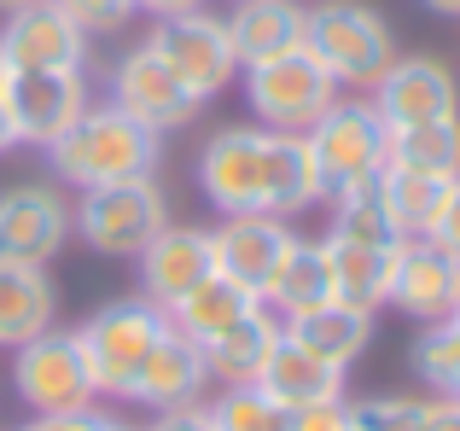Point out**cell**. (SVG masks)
Segmentation results:
<instances>
[{
    "mask_svg": "<svg viewBox=\"0 0 460 431\" xmlns=\"http://www.w3.org/2000/svg\"><path fill=\"white\" fill-rule=\"evenodd\" d=\"M157 140L146 123H135L128 111H117V105H88V111L76 117V123L65 128V135L47 146V158H53V175L70 187H117V181H146L157 170Z\"/></svg>",
    "mask_w": 460,
    "mask_h": 431,
    "instance_id": "1",
    "label": "cell"
},
{
    "mask_svg": "<svg viewBox=\"0 0 460 431\" xmlns=\"http://www.w3.org/2000/svg\"><path fill=\"white\" fill-rule=\"evenodd\" d=\"M304 53L338 88H373L396 65V35L367 0H321L304 6Z\"/></svg>",
    "mask_w": 460,
    "mask_h": 431,
    "instance_id": "2",
    "label": "cell"
},
{
    "mask_svg": "<svg viewBox=\"0 0 460 431\" xmlns=\"http://www.w3.org/2000/svg\"><path fill=\"white\" fill-rule=\"evenodd\" d=\"M304 146H309L321 198H344L379 181V170L391 163V128L379 123V111L367 100H338L304 135Z\"/></svg>",
    "mask_w": 460,
    "mask_h": 431,
    "instance_id": "3",
    "label": "cell"
},
{
    "mask_svg": "<svg viewBox=\"0 0 460 431\" xmlns=\"http://www.w3.org/2000/svg\"><path fill=\"white\" fill-rule=\"evenodd\" d=\"M169 315L146 297H117V303L93 309L88 321H82L70 339H76L82 362H88L93 374V391H105V397H128V385H135V374L146 367L152 344L164 339Z\"/></svg>",
    "mask_w": 460,
    "mask_h": 431,
    "instance_id": "4",
    "label": "cell"
},
{
    "mask_svg": "<svg viewBox=\"0 0 460 431\" xmlns=\"http://www.w3.org/2000/svg\"><path fill=\"white\" fill-rule=\"evenodd\" d=\"M245 100L262 117V128H274V135H309L338 105V82L314 65L304 47H292V53H274L262 65H245Z\"/></svg>",
    "mask_w": 460,
    "mask_h": 431,
    "instance_id": "5",
    "label": "cell"
},
{
    "mask_svg": "<svg viewBox=\"0 0 460 431\" xmlns=\"http://www.w3.org/2000/svg\"><path fill=\"white\" fill-rule=\"evenodd\" d=\"M70 222L88 239V251L105 257H140L169 222V205L157 193V181H117V187H88V193L70 205Z\"/></svg>",
    "mask_w": 460,
    "mask_h": 431,
    "instance_id": "6",
    "label": "cell"
},
{
    "mask_svg": "<svg viewBox=\"0 0 460 431\" xmlns=\"http://www.w3.org/2000/svg\"><path fill=\"white\" fill-rule=\"evenodd\" d=\"M146 47L175 70V82L192 93V100H216L227 82L239 76L234 41H227V23L210 18V12H175V18H157Z\"/></svg>",
    "mask_w": 460,
    "mask_h": 431,
    "instance_id": "7",
    "label": "cell"
},
{
    "mask_svg": "<svg viewBox=\"0 0 460 431\" xmlns=\"http://www.w3.org/2000/svg\"><path fill=\"white\" fill-rule=\"evenodd\" d=\"M12 385L18 397L30 402L35 414H70V409H93V374L82 362L76 339L70 332H53L47 327L41 339L18 344V362H12Z\"/></svg>",
    "mask_w": 460,
    "mask_h": 431,
    "instance_id": "8",
    "label": "cell"
},
{
    "mask_svg": "<svg viewBox=\"0 0 460 431\" xmlns=\"http://www.w3.org/2000/svg\"><path fill=\"white\" fill-rule=\"evenodd\" d=\"M6 111L18 146H53L88 111V82L82 70H6Z\"/></svg>",
    "mask_w": 460,
    "mask_h": 431,
    "instance_id": "9",
    "label": "cell"
},
{
    "mask_svg": "<svg viewBox=\"0 0 460 431\" xmlns=\"http://www.w3.org/2000/svg\"><path fill=\"white\" fill-rule=\"evenodd\" d=\"M70 233H76L70 198L53 181H18V187L0 193V257L47 262V257L65 251Z\"/></svg>",
    "mask_w": 460,
    "mask_h": 431,
    "instance_id": "10",
    "label": "cell"
},
{
    "mask_svg": "<svg viewBox=\"0 0 460 431\" xmlns=\"http://www.w3.org/2000/svg\"><path fill=\"white\" fill-rule=\"evenodd\" d=\"M111 105H117V111H128L135 123H146L152 135L187 128V123H192V111H199V100L181 88L175 70H169L146 41H140L135 53H123V58L111 65Z\"/></svg>",
    "mask_w": 460,
    "mask_h": 431,
    "instance_id": "11",
    "label": "cell"
},
{
    "mask_svg": "<svg viewBox=\"0 0 460 431\" xmlns=\"http://www.w3.org/2000/svg\"><path fill=\"white\" fill-rule=\"evenodd\" d=\"M88 58V30L76 18L41 0V6H23L6 18L0 30V65L18 76V70H82Z\"/></svg>",
    "mask_w": 460,
    "mask_h": 431,
    "instance_id": "12",
    "label": "cell"
},
{
    "mask_svg": "<svg viewBox=\"0 0 460 431\" xmlns=\"http://www.w3.org/2000/svg\"><path fill=\"white\" fill-rule=\"evenodd\" d=\"M292 227L280 222V216L269 210H245V216H222V227L210 233L216 245V274H227V280H239L245 292H269V280L280 274L286 251H292Z\"/></svg>",
    "mask_w": 460,
    "mask_h": 431,
    "instance_id": "13",
    "label": "cell"
},
{
    "mask_svg": "<svg viewBox=\"0 0 460 431\" xmlns=\"http://www.w3.org/2000/svg\"><path fill=\"white\" fill-rule=\"evenodd\" d=\"M367 105L396 135V128H420V123H438V117H455L460 93H455V76L438 65V58H402L396 53V65L373 82Z\"/></svg>",
    "mask_w": 460,
    "mask_h": 431,
    "instance_id": "14",
    "label": "cell"
},
{
    "mask_svg": "<svg viewBox=\"0 0 460 431\" xmlns=\"http://www.w3.org/2000/svg\"><path fill=\"white\" fill-rule=\"evenodd\" d=\"M385 303H396L408 321H420V327L449 321L455 303H460V257H449L438 239H402Z\"/></svg>",
    "mask_w": 460,
    "mask_h": 431,
    "instance_id": "15",
    "label": "cell"
},
{
    "mask_svg": "<svg viewBox=\"0 0 460 431\" xmlns=\"http://www.w3.org/2000/svg\"><path fill=\"white\" fill-rule=\"evenodd\" d=\"M262 135L269 128H222L199 152V187L222 216L262 210Z\"/></svg>",
    "mask_w": 460,
    "mask_h": 431,
    "instance_id": "16",
    "label": "cell"
},
{
    "mask_svg": "<svg viewBox=\"0 0 460 431\" xmlns=\"http://www.w3.org/2000/svg\"><path fill=\"white\" fill-rule=\"evenodd\" d=\"M216 274V245L204 227H175L164 222V233L140 251V297L157 309H175L192 286H204Z\"/></svg>",
    "mask_w": 460,
    "mask_h": 431,
    "instance_id": "17",
    "label": "cell"
},
{
    "mask_svg": "<svg viewBox=\"0 0 460 431\" xmlns=\"http://www.w3.org/2000/svg\"><path fill=\"white\" fill-rule=\"evenodd\" d=\"M210 385V367H204V350L187 339V332L164 327V339L152 344L146 367L135 374V385H128V397L146 402V409H187V402H199V391Z\"/></svg>",
    "mask_w": 460,
    "mask_h": 431,
    "instance_id": "18",
    "label": "cell"
},
{
    "mask_svg": "<svg viewBox=\"0 0 460 431\" xmlns=\"http://www.w3.org/2000/svg\"><path fill=\"white\" fill-rule=\"evenodd\" d=\"M222 23H227V41H234L239 70L304 47V6H297V0H239Z\"/></svg>",
    "mask_w": 460,
    "mask_h": 431,
    "instance_id": "19",
    "label": "cell"
},
{
    "mask_svg": "<svg viewBox=\"0 0 460 431\" xmlns=\"http://www.w3.org/2000/svg\"><path fill=\"white\" fill-rule=\"evenodd\" d=\"M280 327H286L292 344H304L314 362H326V367L344 374L373 339V309H356V303H338L332 297V303L309 309V315H292V321H280Z\"/></svg>",
    "mask_w": 460,
    "mask_h": 431,
    "instance_id": "20",
    "label": "cell"
},
{
    "mask_svg": "<svg viewBox=\"0 0 460 431\" xmlns=\"http://www.w3.org/2000/svg\"><path fill=\"white\" fill-rule=\"evenodd\" d=\"M280 321H274V309H251V315H239L234 327H222L210 344H199L204 350V367H210L216 385H257L262 362H269V350L280 344Z\"/></svg>",
    "mask_w": 460,
    "mask_h": 431,
    "instance_id": "21",
    "label": "cell"
},
{
    "mask_svg": "<svg viewBox=\"0 0 460 431\" xmlns=\"http://www.w3.org/2000/svg\"><path fill=\"white\" fill-rule=\"evenodd\" d=\"M53 280L41 274V262H18V257H0V344L18 350V344L41 339L53 327Z\"/></svg>",
    "mask_w": 460,
    "mask_h": 431,
    "instance_id": "22",
    "label": "cell"
},
{
    "mask_svg": "<svg viewBox=\"0 0 460 431\" xmlns=\"http://www.w3.org/2000/svg\"><path fill=\"white\" fill-rule=\"evenodd\" d=\"M332 297H338V286H332L326 239H292L280 274H274L269 292H262V309H274L280 321H292V315H309V309L332 303Z\"/></svg>",
    "mask_w": 460,
    "mask_h": 431,
    "instance_id": "23",
    "label": "cell"
},
{
    "mask_svg": "<svg viewBox=\"0 0 460 431\" xmlns=\"http://www.w3.org/2000/svg\"><path fill=\"white\" fill-rule=\"evenodd\" d=\"M460 175H426V170H402V163H385L379 181H373V193H379L385 216L396 222V233L402 239H426L431 222L443 216V198H449V187Z\"/></svg>",
    "mask_w": 460,
    "mask_h": 431,
    "instance_id": "24",
    "label": "cell"
},
{
    "mask_svg": "<svg viewBox=\"0 0 460 431\" xmlns=\"http://www.w3.org/2000/svg\"><path fill=\"white\" fill-rule=\"evenodd\" d=\"M257 385L269 391L280 409H309V402H326V397H344V374L326 362H314L304 344H292L280 332V344L269 350V362H262Z\"/></svg>",
    "mask_w": 460,
    "mask_h": 431,
    "instance_id": "25",
    "label": "cell"
},
{
    "mask_svg": "<svg viewBox=\"0 0 460 431\" xmlns=\"http://www.w3.org/2000/svg\"><path fill=\"white\" fill-rule=\"evenodd\" d=\"M321 198L314 187V163H309V146L304 135H262V210L269 216H292V210H309Z\"/></svg>",
    "mask_w": 460,
    "mask_h": 431,
    "instance_id": "26",
    "label": "cell"
},
{
    "mask_svg": "<svg viewBox=\"0 0 460 431\" xmlns=\"http://www.w3.org/2000/svg\"><path fill=\"white\" fill-rule=\"evenodd\" d=\"M396 251H402V245H356V239H326V257H332V286H338V303L379 309L385 297H391Z\"/></svg>",
    "mask_w": 460,
    "mask_h": 431,
    "instance_id": "27",
    "label": "cell"
},
{
    "mask_svg": "<svg viewBox=\"0 0 460 431\" xmlns=\"http://www.w3.org/2000/svg\"><path fill=\"white\" fill-rule=\"evenodd\" d=\"M257 303H262V297H257V292H245L239 280H227V274H210V280H204V286H192V292L181 297L175 309H164V315H169V327H175V332H187L192 344H210L216 332H222V327H234L239 315H251Z\"/></svg>",
    "mask_w": 460,
    "mask_h": 431,
    "instance_id": "28",
    "label": "cell"
},
{
    "mask_svg": "<svg viewBox=\"0 0 460 431\" xmlns=\"http://www.w3.org/2000/svg\"><path fill=\"white\" fill-rule=\"evenodd\" d=\"M391 163L426 170V175H460V111L438 117V123H420V128H396Z\"/></svg>",
    "mask_w": 460,
    "mask_h": 431,
    "instance_id": "29",
    "label": "cell"
},
{
    "mask_svg": "<svg viewBox=\"0 0 460 431\" xmlns=\"http://www.w3.org/2000/svg\"><path fill=\"white\" fill-rule=\"evenodd\" d=\"M414 374L438 397H460V315L431 321L414 344Z\"/></svg>",
    "mask_w": 460,
    "mask_h": 431,
    "instance_id": "30",
    "label": "cell"
},
{
    "mask_svg": "<svg viewBox=\"0 0 460 431\" xmlns=\"http://www.w3.org/2000/svg\"><path fill=\"white\" fill-rule=\"evenodd\" d=\"M210 420L216 431H286L292 409H280L262 385H222V397L210 402Z\"/></svg>",
    "mask_w": 460,
    "mask_h": 431,
    "instance_id": "31",
    "label": "cell"
},
{
    "mask_svg": "<svg viewBox=\"0 0 460 431\" xmlns=\"http://www.w3.org/2000/svg\"><path fill=\"white\" fill-rule=\"evenodd\" d=\"M438 397H367L349 402V431H426Z\"/></svg>",
    "mask_w": 460,
    "mask_h": 431,
    "instance_id": "32",
    "label": "cell"
},
{
    "mask_svg": "<svg viewBox=\"0 0 460 431\" xmlns=\"http://www.w3.org/2000/svg\"><path fill=\"white\" fill-rule=\"evenodd\" d=\"M65 18H76L88 35H111L135 18V0H53Z\"/></svg>",
    "mask_w": 460,
    "mask_h": 431,
    "instance_id": "33",
    "label": "cell"
},
{
    "mask_svg": "<svg viewBox=\"0 0 460 431\" xmlns=\"http://www.w3.org/2000/svg\"><path fill=\"white\" fill-rule=\"evenodd\" d=\"M286 431H349V402L326 397V402H309V409H292Z\"/></svg>",
    "mask_w": 460,
    "mask_h": 431,
    "instance_id": "34",
    "label": "cell"
},
{
    "mask_svg": "<svg viewBox=\"0 0 460 431\" xmlns=\"http://www.w3.org/2000/svg\"><path fill=\"white\" fill-rule=\"evenodd\" d=\"M111 420H105L100 409H70V414H35L23 431H105Z\"/></svg>",
    "mask_w": 460,
    "mask_h": 431,
    "instance_id": "35",
    "label": "cell"
},
{
    "mask_svg": "<svg viewBox=\"0 0 460 431\" xmlns=\"http://www.w3.org/2000/svg\"><path fill=\"white\" fill-rule=\"evenodd\" d=\"M426 239H438L449 257H460V181L449 187V198H443V216L431 222V233H426Z\"/></svg>",
    "mask_w": 460,
    "mask_h": 431,
    "instance_id": "36",
    "label": "cell"
},
{
    "mask_svg": "<svg viewBox=\"0 0 460 431\" xmlns=\"http://www.w3.org/2000/svg\"><path fill=\"white\" fill-rule=\"evenodd\" d=\"M146 431H216V420H210V409L187 402V409H164Z\"/></svg>",
    "mask_w": 460,
    "mask_h": 431,
    "instance_id": "37",
    "label": "cell"
},
{
    "mask_svg": "<svg viewBox=\"0 0 460 431\" xmlns=\"http://www.w3.org/2000/svg\"><path fill=\"white\" fill-rule=\"evenodd\" d=\"M426 431H460V397H438V402H431Z\"/></svg>",
    "mask_w": 460,
    "mask_h": 431,
    "instance_id": "38",
    "label": "cell"
},
{
    "mask_svg": "<svg viewBox=\"0 0 460 431\" xmlns=\"http://www.w3.org/2000/svg\"><path fill=\"white\" fill-rule=\"evenodd\" d=\"M135 6L152 18H175V12H199V0H135Z\"/></svg>",
    "mask_w": 460,
    "mask_h": 431,
    "instance_id": "39",
    "label": "cell"
},
{
    "mask_svg": "<svg viewBox=\"0 0 460 431\" xmlns=\"http://www.w3.org/2000/svg\"><path fill=\"white\" fill-rule=\"evenodd\" d=\"M18 146V135H12V111H6V65H0V152Z\"/></svg>",
    "mask_w": 460,
    "mask_h": 431,
    "instance_id": "40",
    "label": "cell"
},
{
    "mask_svg": "<svg viewBox=\"0 0 460 431\" xmlns=\"http://www.w3.org/2000/svg\"><path fill=\"white\" fill-rule=\"evenodd\" d=\"M431 12H443V18H460V0H426Z\"/></svg>",
    "mask_w": 460,
    "mask_h": 431,
    "instance_id": "41",
    "label": "cell"
},
{
    "mask_svg": "<svg viewBox=\"0 0 460 431\" xmlns=\"http://www.w3.org/2000/svg\"><path fill=\"white\" fill-rule=\"evenodd\" d=\"M23 6H41V0H0V12H23Z\"/></svg>",
    "mask_w": 460,
    "mask_h": 431,
    "instance_id": "42",
    "label": "cell"
},
{
    "mask_svg": "<svg viewBox=\"0 0 460 431\" xmlns=\"http://www.w3.org/2000/svg\"><path fill=\"white\" fill-rule=\"evenodd\" d=\"M105 431H135V426H123V420H111V426H105Z\"/></svg>",
    "mask_w": 460,
    "mask_h": 431,
    "instance_id": "43",
    "label": "cell"
},
{
    "mask_svg": "<svg viewBox=\"0 0 460 431\" xmlns=\"http://www.w3.org/2000/svg\"><path fill=\"white\" fill-rule=\"evenodd\" d=\"M455 315H460V303H455Z\"/></svg>",
    "mask_w": 460,
    "mask_h": 431,
    "instance_id": "44",
    "label": "cell"
}]
</instances>
